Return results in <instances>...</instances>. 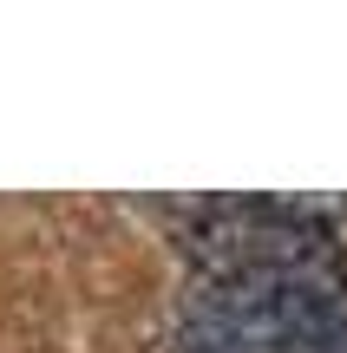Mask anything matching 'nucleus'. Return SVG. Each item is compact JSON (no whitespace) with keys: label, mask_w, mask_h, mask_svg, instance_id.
Returning a JSON list of instances; mask_svg holds the SVG:
<instances>
[{"label":"nucleus","mask_w":347,"mask_h":353,"mask_svg":"<svg viewBox=\"0 0 347 353\" xmlns=\"http://www.w3.org/2000/svg\"><path fill=\"white\" fill-rule=\"evenodd\" d=\"M170 353H347V281L328 262L223 268L184 294Z\"/></svg>","instance_id":"obj_1"}]
</instances>
